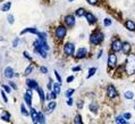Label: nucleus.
Instances as JSON below:
<instances>
[{
	"instance_id": "obj_50",
	"label": "nucleus",
	"mask_w": 135,
	"mask_h": 124,
	"mask_svg": "<svg viewBox=\"0 0 135 124\" xmlns=\"http://www.w3.org/2000/svg\"><path fill=\"white\" fill-rule=\"evenodd\" d=\"M73 80H74V78H73V76H69V78H67V82H72Z\"/></svg>"
},
{
	"instance_id": "obj_53",
	"label": "nucleus",
	"mask_w": 135,
	"mask_h": 124,
	"mask_svg": "<svg viewBox=\"0 0 135 124\" xmlns=\"http://www.w3.org/2000/svg\"><path fill=\"white\" fill-rule=\"evenodd\" d=\"M134 108H135V107H134Z\"/></svg>"
},
{
	"instance_id": "obj_27",
	"label": "nucleus",
	"mask_w": 135,
	"mask_h": 124,
	"mask_svg": "<svg viewBox=\"0 0 135 124\" xmlns=\"http://www.w3.org/2000/svg\"><path fill=\"white\" fill-rule=\"evenodd\" d=\"M44 115L42 114V113H39V115H38V123H44Z\"/></svg>"
},
{
	"instance_id": "obj_24",
	"label": "nucleus",
	"mask_w": 135,
	"mask_h": 124,
	"mask_svg": "<svg viewBox=\"0 0 135 124\" xmlns=\"http://www.w3.org/2000/svg\"><path fill=\"white\" fill-rule=\"evenodd\" d=\"M76 16L77 17H82L85 15V10H84V8H78V9L76 10Z\"/></svg>"
},
{
	"instance_id": "obj_44",
	"label": "nucleus",
	"mask_w": 135,
	"mask_h": 124,
	"mask_svg": "<svg viewBox=\"0 0 135 124\" xmlns=\"http://www.w3.org/2000/svg\"><path fill=\"white\" fill-rule=\"evenodd\" d=\"M3 89H5V90H6L8 93L10 92V88H9V87H7V85H3Z\"/></svg>"
},
{
	"instance_id": "obj_21",
	"label": "nucleus",
	"mask_w": 135,
	"mask_h": 124,
	"mask_svg": "<svg viewBox=\"0 0 135 124\" xmlns=\"http://www.w3.org/2000/svg\"><path fill=\"white\" fill-rule=\"evenodd\" d=\"M89 108L92 113H96V112H98V104H96V102H91Z\"/></svg>"
},
{
	"instance_id": "obj_42",
	"label": "nucleus",
	"mask_w": 135,
	"mask_h": 124,
	"mask_svg": "<svg viewBox=\"0 0 135 124\" xmlns=\"http://www.w3.org/2000/svg\"><path fill=\"white\" fill-rule=\"evenodd\" d=\"M52 81H51V79H50L49 80V83H48V89H49V90H51V89H52Z\"/></svg>"
},
{
	"instance_id": "obj_41",
	"label": "nucleus",
	"mask_w": 135,
	"mask_h": 124,
	"mask_svg": "<svg viewBox=\"0 0 135 124\" xmlns=\"http://www.w3.org/2000/svg\"><path fill=\"white\" fill-rule=\"evenodd\" d=\"M9 84H10V87L14 89V90H17V85L14 83V82H9Z\"/></svg>"
},
{
	"instance_id": "obj_43",
	"label": "nucleus",
	"mask_w": 135,
	"mask_h": 124,
	"mask_svg": "<svg viewBox=\"0 0 135 124\" xmlns=\"http://www.w3.org/2000/svg\"><path fill=\"white\" fill-rule=\"evenodd\" d=\"M1 93H2V98H3V100H5V102H8V99H7L6 95H5V92L1 91Z\"/></svg>"
},
{
	"instance_id": "obj_22",
	"label": "nucleus",
	"mask_w": 135,
	"mask_h": 124,
	"mask_svg": "<svg viewBox=\"0 0 135 124\" xmlns=\"http://www.w3.org/2000/svg\"><path fill=\"white\" fill-rule=\"evenodd\" d=\"M53 92L56 93L57 96L60 93V83H53Z\"/></svg>"
},
{
	"instance_id": "obj_49",
	"label": "nucleus",
	"mask_w": 135,
	"mask_h": 124,
	"mask_svg": "<svg viewBox=\"0 0 135 124\" xmlns=\"http://www.w3.org/2000/svg\"><path fill=\"white\" fill-rule=\"evenodd\" d=\"M67 105H68V106H72V105H73V100H72V99H69V100L67 101Z\"/></svg>"
},
{
	"instance_id": "obj_17",
	"label": "nucleus",
	"mask_w": 135,
	"mask_h": 124,
	"mask_svg": "<svg viewBox=\"0 0 135 124\" xmlns=\"http://www.w3.org/2000/svg\"><path fill=\"white\" fill-rule=\"evenodd\" d=\"M38 92H39V97H40V99H41V104L42 102H44V100H46V96H44V92H43V90H42V88H38Z\"/></svg>"
},
{
	"instance_id": "obj_3",
	"label": "nucleus",
	"mask_w": 135,
	"mask_h": 124,
	"mask_svg": "<svg viewBox=\"0 0 135 124\" xmlns=\"http://www.w3.org/2000/svg\"><path fill=\"white\" fill-rule=\"evenodd\" d=\"M67 34V29L65 27V26L63 25H59L58 27L56 29V36L58 38L59 40H63L65 36H66Z\"/></svg>"
},
{
	"instance_id": "obj_31",
	"label": "nucleus",
	"mask_w": 135,
	"mask_h": 124,
	"mask_svg": "<svg viewBox=\"0 0 135 124\" xmlns=\"http://www.w3.org/2000/svg\"><path fill=\"white\" fill-rule=\"evenodd\" d=\"M96 72V67H92V68H90L89 69V75H87V79L91 78V76H92V75L94 74Z\"/></svg>"
},
{
	"instance_id": "obj_10",
	"label": "nucleus",
	"mask_w": 135,
	"mask_h": 124,
	"mask_svg": "<svg viewBox=\"0 0 135 124\" xmlns=\"http://www.w3.org/2000/svg\"><path fill=\"white\" fill-rule=\"evenodd\" d=\"M65 23H66V25L68 26V27L74 26V24H75V18H74V16H72V15H67V16L65 17Z\"/></svg>"
},
{
	"instance_id": "obj_47",
	"label": "nucleus",
	"mask_w": 135,
	"mask_h": 124,
	"mask_svg": "<svg viewBox=\"0 0 135 124\" xmlns=\"http://www.w3.org/2000/svg\"><path fill=\"white\" fill-rule=\"evenodd\" d=\"M18 41H19V39H16V40H15V42L13 43V46H14V47H16L17 45H18Z\"/></svg>"
},
{
	"instance_id": "obj_28",
	"label": "nucleus",
	"mask_w": 135,
	"mask_h": 124,
	"mask_svg": "<svg viewBox=\"0 0 135 124\" xmlns=\"http://www.w3.org/2000/svg\"><path fill=\"white\" fill-rule=\"evenodd\" d=\"M20 112H22V114H23L24 116H29V112L26 111V108H25V106H24L23 104L20 106Z\"/></svg>"
},
{
	"instance_id": "obj_20",
	"label": "nucleus",
	"mask_w": 135,
	"mask_h": 124,
	"mask_svg": "<svg viewBox=\"0 0 135 124\" xmlns=\"http://www.w3.org/2000/svg\"><path fill=\"white\" fill-rule=\"evenodd\" d=\"M25 33H34V34H38L39 31L36 29H26V30H23V31L20 32V34H25Z\"/></svg>"
},
{
	"instance_id": "obj_36",
	"label": "nucleus",
	"mask_w": 135,
	"mask_h": 124,
	"mask_svg": "<svg viewBox=\"0 0 135 124\" xmlns=\"http://www.w3.org/2000/svg\"><path fill=\"white\" fill-rule=\"evenodd\" d=\"M55 75H56V78H57V80H58V82H59V83H61V78H60V75L58 74V72H57V71H55Z\"/></svg>"
},
{
	"instance_id": "obj_8",
	"label": "nucleus",
	"mask_w": 135,
	"mask_h": 124,
	"mask_svg": "<svg viewBox=\"0 0 135 124\" xmlns=\"http://www.w3.org/2000/svg\"><path fill=\"white\" fill-rule=\"evenodd\" d=\"M107 96H108L110 99H114L117 97V90L114 85H108V88H107Z\"/></svg>"
},
{
	"instance_id": "obj_1",
	"label": "nucleus",
	"mask_w": 135,
	"mask_h": 124,
	"mask_svg": "<svg viewBox=\"0 0 135 124\" xmlns=\"http://www.w3.org/2000/svg\"><path fill=\"white\" fill-rule=\"evenodd\" d=\"M125 69H126L127 75H132L135 73V56L134 55H129L128 54L127 59H126Z\"/></svg>"
},
{
	"instance_id": "obj_30",
	"label": "nucleus",
	"mask_w": 135,
	"mask_h": 124,
	"mask_svg": "<svg viewBox=\"0 0 135 124\" xmlns=\"http://www.w3.org/2000/svg\"><path fill=\"white\" fill-rule=\"evenodd\" d=\"M32 71H33V66L29 65V66H27V68L25 69V72H24V75H29L31 72H32Z\"/></svg>"
},
{
	"instance_id": "obj_37",
	"label": "nucleus",
	"mask_w": 135,
	"mask_h": 124,
	"mask_svg": "<svg viewBox=\"0 0 135 124\" xmlns=\"http://www.w3.org/2000/svg\"><path fill=\"white\" fill-rule=\"evenodd\" d=\"M40 69H41V72H42L43 74H47V73H48V69H47V67H44V66H41Z\"/></svg>"
},
{
	"instance_id": "obj_5",
	"label": "nucleus",
	"mask_w": 135,
	"mask_h": 124,
	"mask_svg": "<svg viewBox=\"0 0 135 124\" xmlns=\"http://www.w3.org/2000/svg\"><path fill=\"white\" fill-rule=\"evenodd\" d=\"M64 51H65V54L67 56H73L74 55V51H75V46L70 42L66 43L65 47H64Z\"/></svg>"
},
{
	"instance_id": "obj_13",
	"label": "nucleus",
	"mask_w": 135,
	"mask_h": 124,
	"mask_svg": "<svg viewBox=\"0 0 135 124\" xmlns=\"http://www.w3.org/2000/svg\"><path fill=\"white\" fill-rule=\"evenodd\" d=\"M131 45H129L128 42H124L123 43V46H122V51L124 55H128L129 52H131Z\"/></svg>"
},
{
	"instance_id": "obj_12",
	"label": "nucleus",
	"mask_w": 135,
	"mask_h": 124,
	"mask_svg": "<svg viewBox=\"0 0 135 124\" xmlns=\"http://www.w3.org/2000/svg\"><path fill=\"white\" fill-rule=\"evenodd\" d=\"M84 16L86 17V21H87L90 24L96 23V17L94 16L92 13H85V15H84Z\"/></svg>"
},
{
	"instance_id": "obj_33",
	"label": "nucleus",
	"mask_w": 135,
	"mask_h": 124,
	"mask_svg": "<svg viewBox=\"0 0 135 124\" xmlns=\"http://www.w3.org/2000/svg\"><path fill=\"white\" fill-rule=\"evenodd\" d=\"M73 93H74V89H69V90H67V91H66V97H67V98H70Z\"/></svg>"
},
{
	"instance_id": "obj_14",
	"label": "nucleus",
	"mask_w": 135,
	"mask_h": 124,
	"mask_svg": "<svg viewBox=\"0 0 135 124\" xmlns=\"http://www.w3.org/2000/svg\"><path fill=\"white\" fill-rule=\"evenodd\" d=\"M125 26H126V29H127V30H129V31H133V32L135 31V23L133 22V21H131V20L126 21Z\"/></svg>"
},
{
	"instance_id": "obj_39",
	"label": "nucleus",
	"mask_w": 135,
	"mask_h": 124,
	"mask_svg": "<svg viewBox=\"0 0 135 124\" xmlns=\"http://www.w3.org/2000/svg\"><path fill=\"white\" fill-rule=\"evenodd\" d=\"M8 22H9V24L14 23V16L13 15H9V16H8Z\"/></svg>"
},
{
	"instance_id": "obj_34",
	"label": "nucleus",
	"mask_w": 135,
	"mask_h": 124,
	"mask_svg": "<svg viewBox=\"0 0 135 124\" xmlns=\"http://www.w3.org/2000/svg\"><path fill=\"white\" fill-rule=\"evenodd\" d=\"M103 25L105 26H110L111 25V20H110V18H106V20L103 21Z\"/></svg>"
},
{
	"instance_id": "obj_26",
	"label": "nucleus",
	"mask_w": 135,
	"mask_h": 124,
	"mask_svg": "<svg viewBox=\"0 0 135 124\" xmlns=\"http://www.w3.org/2000/svg\"><path fill=\"white\" fill-rule=\"evenodd\" d=\"M116 123H118V124H125V123H127V121H125L124 116H118V117L116 118Z\"/></svg>"
},
{
	"instance_id": "obj_7",
	"label": "nucleus",
	"mask_w": 135,
	"mask_h": 124,
	"mask_svg": "<svg viewBox=\"0 0 135 124\" xmlns=\"http://www.w3.org/2000/svg\"><path fill=\"white\" fill-rule=\"evenodd\" d=\"M122 46H123V42L119 39L114 40V41H112V43H111V49H112V51H115V52L120 51V50H122Z\"/></svg>"
},
{
	"instance_id": "obj_38",
	"label": "nucleus",
	"mask_w": 135,
	"mask_h": 124,
	"mask_svg": "<svg viewBox=\"0 0 135 124\" xmlns=\"http://www.w3.org/2000/svg\"><path fill=\"white\" fill-rule=\"evenodd\" d=\"M123 116H124V118H125V120H129V118L132 117V115L129 114V113H125V114L123 115Z\"/></svg>"
},
{
	"instance_id": "obj_29",
	"label": "nucleus",
	"mask_w": 135,
	"mask_h": 124,
	"mask_svg": "<svg viewBox=\"0 0 135 124\" xmlns=\"http://www.w3.org/2000/svg\"><path fill=\"white\" fill-rule=\"evenodd\" d=\"M133 97H134V93H133L132 91H126L125 92V98L126 99H133Z\"/></svg>"
},
{
	"instance_id": "obj_25",
	"label": "nucleus",
	"mask_w": 135,
	"mask_h": 124,
	"mask_svg": "<svg viewBox=\"0 0 135 124\" xmlns=\"http://www.w3.org/2000/svg\"><path fill=\"white\" fill-rule=\"evenodd\" d=\"M10 6H11V3H10V2L3 3L2 6H1V11H8L9 8H10Z\"/></svg>"
},
{
	"instance_id": "obj_15",
	"label": "nucleus",
	"mask_w": 135,
	"mask_h": 124,
	"mask_svg": "<svg viewBox=\"0 0 135 124\" xmlns=\"http://www.w3.org/2000/svg\"><path fill=\"white\" fill-rule=\"evenodd\" d=\"M3 74H5V76H6L7 79H10L14 76V71L11 67H7L6 69H5V72H3Z\"/></svg>"
},
{
	"instance_id": "obj_46",
	"label": "nucleus",
	"mask_w": 135,
	"mask_h": 124,
	"mask_svg": "<svg viewBox=\"0 0 135 124\" xmlns=\"http://www.w3.org/2000/svg\"><path fill=\"white\" fill-rule=\"evenodd\" d=\"M77 106H78V108H82V107H83V101H82V100H79V101H78V104H77Z\"/></svg>"
},
{
	"instance_id": "obj_40",
	"label": "nucleus",
	"mask_w": 135,
	"mask_h": 124,
	"mask_svg": "<svg viewBox=\"0 0 135 124\" xmlns=\"http://www.w3.org/2000/svg\"><path fill=\"white\" fill-rule=\"evenodd\" d=\"M87 2H89L90 5H96V3H98V0H87Z\"/></svg>"
},
{
	"instance_id": "obj_35",
	"label": "nucleus",
	"mask_w": 135,
	"mask_h": 124,
	"mask_svg": "<svg viewBox=\"0 0 135 124\" xmlns=\"http://www.w3.org/2000/svg\"><path fill=\"white\" fill-rule=\"evenodd\" d=\"M38 35H39V38L41 40H47V34L46 33H43V32H41V33H38Z\"/></svg>"
},
{
	"instance_id": "obj_19",
	"label": "nucleus",
	"mask_w": 135,
	"mask_h": 124,
	"mask_svg": "<svg viewBox=\"0 0 135 124\" xmlns=\"http://www.w3.org/2000/svg\"><path fill=\"white\" fill-rule=\"evenodd\" d=\"M1 120H3V121H6V122H9L10 121V114L8 112H3L2 114H1Z\"/></svg>"
},
{
	"instance_id": "obj_32",
	"label": "nucleus",
	"mask_w": 135,
	"mask_h": 124,
	"mask_svg": "<svg viewBox=\"0 0 135 124\" xmlns=\"http://www.w3.org/2000/svg\"><path fill=\"white\" fill-rule=\"evenodd\" d=\"M75 122L76 124H82L83 122H82V117H81V115H76V117H75Z\"/></svg>"
},
{
	"instance_id": "obj_51",
	"label": "nucleus",
	"mask_w": 135,
	"mask_h": 124,
	"mask_svg": "<svg viewBox=\"0 0 135 124\" xmlns=\"http://www.w3.org/2000/svg\"><path fill=\"white\" fill-rule=\"evenodd\" d=\"M101 55H102V50L99 52V54H98V58H100V57H101Z\"/></svg>"
},
{
	"instance_id": "obj_9",
	"label": "nucleus",
	"mask_w": 135,
	"mask_h": 124,
	"mask_svg": "<svg viewBox=\"0 0 135 124\" xmlns=\"http://www.w3.org/2000/svg\"><path fill=\"white\" fill-rule=\"evenodd\" d=\"M26 84H27V88L29 89H32V90H38L39 88V84L35 80H31V79H27L26 80Z\"/></svg>"
},
{
	"instance_id": "obj_18",
	"label": "nucleus",
	"mask_w": 135,
	"mask_h": 124,
	"mask_svg": "<svg viewBox=\"0 0 135 124\" xmlns=\"http://www.w3.org/2000/svg\"><path fill=\"white\" fill-rule=\"evenodd\" d=\"M56 101L52 100V101H50L49 105H48V113H52L53 109H55V107H56Z\"/></svg>"
},
{
	"instance_id": "obj_6",
	"label": "nucleus",
	"mask_w": 135,
	"mask_h": 124,
	"mask_svg": "<svg viewBox=\"0 0 135 124\" xmlns=\"http://www.w3.org/2000/svg\"><path fill=\"white\" fill-rule=\"evenodd\" d=\"M117 65V56L115 54H110L108 57V66L109 68H115Z\"/></svg>"
},
{
	"instance_id": "obj_52",
	"label": "nucleus",
	"mask_w": 135,
	"mask_h": 124,
	"mask_svg": "<svg viewBox=\"0 0 135 124\" xmlns=\"http://www.w3.org/2000/svg\"><path fill=\"white\" fill-rule=\"evenodd\" d=\"M68 1H73V0H68Z\"/></svg>"
},
{
	"instance_id": "obj_11",
	"label": "nucleus",
	"mask_w": 135,
	"mask_h": 124,
	"mask_svg": "<svg viewBox=\"0 0 135 124\" xmlns=\"http://www.w3.org/2000/svg\"><path fill=\"white\" fill-rule=\"evenodd\" d=\"M86 54H87V49L86 48H79L78 50H77V54H76V58H79L82 59L84 58V57H86Z\"/></svg>"
},
{
	"instance_id": "obj_48",
	"label": "nucleus",
	"mask_w": 135,
	"mask_h": 124,
	"mask_svg": "<svg viewBox=\"0 0 135 124\" xmlns=\"http://www.w3.org/2000/svg\"><path fill=\"white\" fill-rule=\"evenodd\" d=\"M79 69H81V67H79V66H77V67H73V71H74V72H76V71H79Z\"/></svg>"
},
{
	"instance_id": "obj_23",
	"label": "nucleus",
	"mask_w": 135,
	"mask_h": 124,
	"mask_svg": "<svg viewBox=\"0 0 135 124\" xmlns=\"http://www.w3.org/2000/svg\"><path fill=\"white\" fill-rule=\"evenodd\" d=\"M24 100H25V102H26L29 106H31L32 105V96H30V95H24Z\"/></svg>"
},
{
	"instance_id": "obj_16",
	"label": "nucleus",
	"mask_w": 135,
	"mask_h": 124,
	"mask_svg": "<svg viewBox=\"0 0 135 124\" xmlns=\"http://www.w3.org/2000/svg\"><path fill=\"white\" fill-rule=\"evenodd\" d=\"M38 115H39V113H36L35 109L32 108L31 109V116H32V120H33L34 123H38Z\"/></svg>"
},
{
	"instance_id": "obj_45",
	"label": "nucleus",
	"mask_w": 135,
	"mask_h": 124,
	"mask_svg": "<svg viewBox=\"0 0 135 124\" xmlns=\"http://www.w3.org/2000/svg\"><path fill=\"white\" fill-rule=\"evenodd\" d=\"M24 56H25V57H26L27 59H30V60L32 59V57H30V56H29V54H27L26 51H24Z\"/></svg>"
},
{
	"instance_id": "obj_4",
	"label": "nucleus",
	"mask_w": 135,
	"mask_h": 124,
	"mask_svg": "<svg viewBox=\"0 0 135 124\" xmlns=\"http://www.w3.org/2000/svg\"><path fill=\"white\" fill-rule=\"evenodd\" d=\"M33 46H34V48H35V51L39 54V55H41L43 57V58H47V50H44L41 47V45H40V42H39V40H36L35 42L33 43Z\"/></svg>"
},
{
	"instance_id": "obj_2",
	"label": "nucleus",
	"mask_w": 135,
	"mask_h": 124,
	"mask_svg": "<svg viewBox=\"0 0 135 124\" xmlns=\"http://www.w3.org/2000/svg\"><path fill=\"white\" fill-rule=\"evenodd\" d=\"M103 39H105L103 33L100 32V31H96V32L91 34V36H90V42L92 43V45H99V43L102 42Z\"/></svg>"
}]
</instances>
